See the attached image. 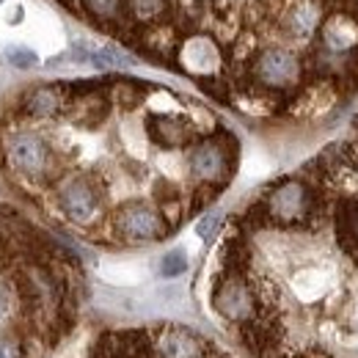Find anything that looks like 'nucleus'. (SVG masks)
I'll list each match as a JSON object with an SVG mask.
<instances>
[{
	"mask_svg": "<svg viewBox=\"0 0 358 358\" xmlns=\"http://www.w3.org/2000/svg\"><path fill=\"white\" fill-rule=\"evenodd\" d=\"M287 28L295 34V36H312L314 31L320 28V11L309 6V3H301V6H292L289 14L284 17Z\"/></svg>",
	"mask_w": 358,
	"mask_h": 358,
	"instance_id": "9",
	"label": "nucleus"
},
{
	"mask_svg": "<svg viewBox=\"0 0 358 358\" xmlns=\"http://www.w3.org/2000/svg\"><path fill=\"white\" fill-rule=\"evenodd\" d=\"M14 312V289L0 278V322H6Z\"/></svg>",
	"mask_w": 358,
	"mask_h": 358,
	"instance_id": "14",
	"label": "nucleus"
},
{
	"mask_svg": "<svg viewBox=\"0 0 358 358\" xmlns=\"http://www.w3.org/2000/svg\"><path fill=\"white\" fill-rule=\"evenodd\" d=\"M331 6H336V8H342V11H348V6H350V0H328Z\"/></svg>",
	"mask_w": 358,
	"mask_h": 358,
	"instance_id": "17",
	"label": "nucleus"
},
{
	"mask_svg": "<svg viewBox=\"0 0 358 358\" xmlns=\"http://www.w3.org/2000/svg\"><path fill=\"white\" fill-rule=\"evenodd\" d=\"M83 6L99 20H113L122 8V0H83Z\"/></svg>",
	"mask_w": 358,
	"mask_h": 358,
	"instance_id": "12",
	"label": "nucleus"
},
{
	"mask_svg": "<svg viewBox=\"0 0 358 358\" xmlns=\"http://www.w3.org/2000/svg\"><path fill=\"white\" fill-rule=\"evenodd\" d=\"M187 270V257L182 251H169L163 259H160V275L163 278H177Z\"/></svg>",
	"mask_w": 358,
	"mask_h": 358,
	"instance_id": "11",
	"label": "nucleus"
},
{
	"mask_svg": "<svg viewBox=\"0 0 358 358\" xmlns=\"http://www.w3.org/2000/svg\"><path fill=\"white\" fill-rule=\"evenodd\" d=\"M6 58H8V64L17 66V69H34V66L39 64V55L25 45L8 47V50H6Z\"/></svg>",
	"mask_w": 358,
	"mask_h": 358,
	"instance_id": "10",
	"label": "nucleus"
},
{
	"mask_svg": "<svg viewBox=\"0 0 358 358\" xmlns=\"http://www.w3.org/2000/svg\"><path fill=\"white\" fill-rule=\"evenodd\" d=\"M146 135L160 149H190L196 143V124L174 113H152L146 119Z\"/></svg>",
	"mask_w": 358,
	"mask_h": 358,
	"instance_id": "6",
	"label": "nucleus"
},
{
	"mask_svg": "<svg viewBox=\"0 0 358 358\" xmlns=\"http://www.w3.org/2000/svg\"><path fill=\"white\" fill-rule=\"evenodd\" d=\"M55 204L58 210L78 226H89L102 213V190L91 177H69L64 179L55 190Z\"/></svg>",
	"mask_w": 358,
	"mask_h": 358,
	"instance_id": "4",
	"label": "nucleus"
},
{
	"mask_svg": "<svg viewBox=\"0 0 358 358\" xmlns=\"http://www.w3.org/2000/svg\"><path fill=\"white\" fill-rule=\"evenodd\" d=\"M69 96H66V86H36V89L25 91L22 96V113L28 119H55L64 108H66Z\"/></svg>",
	"mask_w": 358,
	"mask_h": 358,
	"instance_id": "8",
	"label": "nucleus"
},
{
	"mask_svg": "<svg viewBox=\"0 0 358 358\" xmlns=\"http://www.w3.org/2000/svg\"><path fill=\"white\" fill-rule=\"evenodd\" d=\"M130 6H133V11L138 17L152 20V17L163 14V8L169 6V0H130Z\"/></svg>",
	"mask_w": 358,
	"mask_h": 358,
	"instance_id": "13",
	"label": "nucleus"
},
{
	"mask_svg": "<svg viewBox=\"0 0 358 358\" xmlns=\"http://www.w3.org/2000/svg\"><path fill=\"white\" fill-rule=\"evenodd\" d=\"M218 224H221V218L218 215H207V218H201L199 221V237H204V240H210L213 234H215V229H218Z\"/></svg>",
	"mask_w": 358,
	"mask_h": 358,
	"instance_id": "16",
	"label": "nucleus"
},
{
	"mask_svg": "<svg viewBox=\"0 0 358 358\" xmlns=\"http://www.w3.org/2000/svg\"><path fill=\"white\" fill-rule=\"evenodd\" d=\"M320 36L331 55H350L358 50V22L350 14L336 11L322 22Z\"/></svg>",
	"mask_w": 358,
	"mask_h": 358,
	"instance_id": "7",
	"label": "nucleus"
},
{
	"mask_svg": "<svg viewBox=\"0 0 358 358\" xmlns=\"http://www.w3.org/2000/svg\"><path fill=\"white\" fill-rule=\"evenodd\" d=\"M110 229L122 243H157L171 231L163 213L155 204L141 201V199L119 204L113 213Z\"/></svg>",
	"mask_w": 358,
	"mask_h": 358,
	"instance_id": "3",
	"label": "nucleus"
},
{
	"mask_svg": "<svg viewBox=\"0 0 358 358\" xmlns=\"http://www.w3.org/2000/svg\"><path fill=\"white\" fill-rule=\"evenodd\" d=\"M251 75L254 80L268 91H289L295 89L303 78V66H301V58L289 50H281V47H273L257 55L254 66H251Z\"/></svg>",
	"mask_w": 358,
	"mask_h": 358,
	"instance_id": "5",
	"label": "nucleus"
},
{
	"mask_svg": "<svg viewBox=\"0 0 358 358\" xmlns=\"http://www.w3.org/2000/svg\"><path fill=\"white\" fill-rule=\"evenodd\" d=\"M3 149H6V163L17 174L34 179V182L47 179L52 174L55 152H52V146L39 133H34V130H14V133L6 135Z\"/></svg>",
	"mask_w": 358,
	"mask_h": 358,
	"instance_id": "2",
	"label": "nucleus"
},
{
	"mask_svg": "<svg viewBox=\"0 0 358 358\" xmlns=\"http://www.w3.org/2000/svg\"><path fill=\"white\" fill-rule=\"evenodd\" d=\"M0 358H22V348L14 336H3L0 339Z\"/></svg>",
	"mask_w": 358,
	"mask_h": 358,
	"instance_id": "15",
	"label": "nucleus"
},
{
	"mask_svg": "<svg viewBox=\"0 0 358 358\" xmlns=\"http://www.w3.org/2000/svg\"><path fill=\"white\" fill-rule=\"evenodd\" d=\"M185 163H187V174L196 182V187L221 190L234 169V138L229 133L199 138L187 149Z\"/></svg>",
	"mask_w": 358,
	"mask_h": 358,
	"instance_id": "1",
	"label": "nucleus"
}]
</instances>
